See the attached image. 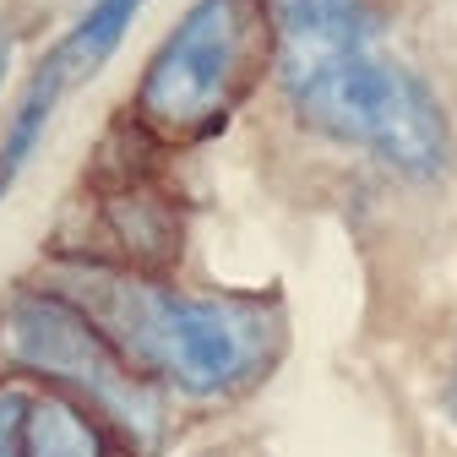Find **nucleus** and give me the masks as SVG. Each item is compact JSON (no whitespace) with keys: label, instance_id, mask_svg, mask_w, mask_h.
<instances>
[{"label":"nucleus","instance_id":"nucleus-8","mask_svg":"<svg viewBox=\"0 0 457 457\" xmlns=\"http://www.w3.org/2000/svg\"><path fill=\"white\" fill-rule=\"evenodd\" d=\"M142 6H147V0H87V6L77 12V22L54 38V49H49L54 61H61V71H66L71 87L93 82L114 61V49L126 44V33H131V22H137Z\"/></svg>","mask_w":457,"mask_h":457},{"label":"nucleus","instance_id":"nucleus-9","mask_svg":"<svg viewBox=\"0 0 457 457\" xmlns=\"http://www.w3.org/2000/svg\"><path fill=\"white\" fill-rule=\"evenodd\" d=\"M28 381H0V457H22V420H28Z\"/></svg>","mask_w":457,"mask_h":457},{"label":"nucleus","instance_id":"nucleus-11","mask_svg":"<svg viewBox=\"0 0 457 457\" xmlns=\"http://www.w3.org/2000/svg\"><path fill=\"white\" fill-rule=\"evenodd\" d=\"M196 457H223V452H196Z\"/></svg>","mask_w":457,"mask_h":457},{"label":"nucleus","instance_id":"nucleus-3","mask_svg":"<svg viewBox=\"0 0 457 457\" xmlns=\"http://www.w3.org/2000/svg\"><path fill=\"white\" fill-rule=\"evenodd\" d=\"M278 61V33L262 0H191L169 22L137 77V137L207 142L256 93Z\"/></svg>","mask_w":457,"mask_h":457},{"label":"nucleus","instance_id":"nucleus-7","mask_svg":"<svg viewBox=\"0 0 457 457\" xmlns=\"http://www.w3.org/2000/svg\"><path fill=\"white\" fill-rule=\"evenodd\" d=\"M66 93H71V82H66L61 61H54V54L44 49V61L33 66L28 87H22V93H17V104H12L6 131H0V202L17 191L22 169H28V163H33V153L44 147V131L54 126V114H61Z\"/></svg>","mask_w":457,"mask_h":457},{"label":"nucleus","instance_id":"nucleus-6","mask_svg":"<svg viewBox=\"0 0 457 457\" xmlns=\"http://www.w3.org/2000/svg\"><path fill=\"white\" fill-rule=\"evenodd\" d=\"M126 446L114 430L66 392L33 386L28 420H22V457H120Z\"/></svg>","mask_w":457,"mask_h":457},{"label":"nucleus","instance_id":"nucleus-2","mask_svg":"<svg viewBox=\"0 0 457 457\" xmlns=\"http://www.w3.org/2000/svg\"><path fill=\"white\" fill-rule=\"evenodd\" d=\"M278 82L311 137L365 147L403 180H436L452 158V120L436 87L376 44L278 49Z\"/></svg>","mask_w":457,"mask_h":457},{"label":"nucleus","instance_id":"nucleus-4","mask_svg":"<svg viewBox=\"0 0 457 457\" xmlns=\"http://www.w3.org/2000/svg\"><path fill=\"white\" fill-rule=\"evenodd\" d=\"M0 370L28 386L66 392L87 403L126 452L153 457L169 441V397L142 381L109 337L49 283H22L0 305Z\"/></svg>","mask_w":457,"mask_h":457},{"label":"nucleus","instance_id":"nucleus-1","mask_svg":"<svg viewBox=\"0 0 457 457\" xmlns=\"http://www.w3.org/2000/svg\"><path fill=\"white\" fill-rule=\"evenodd\" d=\"M61 289L142 381L169 403H235L251 397L289 349L278 300L180 289L158 272H137L98 256H66L49 267Z\"/></svg>","mask_w":457,"mask_h":457},{"label":"nucleus","instance_id":"nucleus-10","mask_svg":"<svg viewBox=\"0 0 457 457\" xmlns=\"http://www.w3.org/2000/svg\"><path fill=\"white\" fill-rule=\"evenodd\" d=\"M12 54H17V28L0 12V93H6V77H12Z\"/></svg>","mask_w":457,"mask_h":457},{"label":"nucleus","instance_id":"nucleus-5","mask_svg":"<svg viewBox=\"0 0 457 457\" xmlns=\"http://www.w3.org/2000/svg\"><path fill=\"white\" fill-rule=\"evenodd\" d=\"M278 49H360L376 44V0H262Z\"/></svg>","mask_w":457,"mask_h":457}]
</instances>
